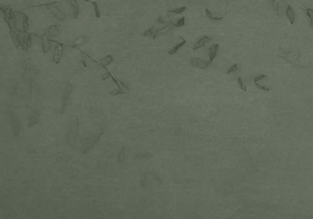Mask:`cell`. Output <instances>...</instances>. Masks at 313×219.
I'll return each mask as SVG.
<instances>
[{
    "label": "cell",
    "mask_w": 313,
    "mask_h": 219,
    "mask_svg": "<svg viewBox=\"0 0 313 219\" xmlns=\"http://www.w3.org/2000/svg\"><path fill=\"white\" fill-rule=\"evenodd\" d=\"M190 62L193 67L200 68V69H204V68H207L211 63L210 61H207L204 59L197 58H192Z\"/></svg>",
    "instance_id": "6da1fadb"
},
{
    "label": "cell",
    "mask_w": 313,
    "mask_h": 219,
    "mask_svg": "<svg viewBox=\"0 0 313 219\" xmlns=\"http://www.w3.org/2000/svg\"><path fill=\"white\" fill-rule=\"evenodd\" d=\"M212 38L207 36H203L201 38H200V39H199L197 40V42L195 44L194 47H193V50H198L200 49L201 48H202L203 47H204L206 43H207L209 41H210Z\"/></svg>",
    "instance_id": "7a4b0ae2"
},
{
    "label": "cell",
    "mask_w": 313,
    "mask_h": 219,
    "mask_svg": "<svg viewBox=\"0 0 313 219\" xmlns=\"http://www.w3.org/2000/svg\"><path fill=\"white\" fill-rule=\"evenodd\" d=\"M63 52V47L61 45H58L55 48L54 55H53V61L55 63L58 64L62 57Z\"/></svg>",
    "instance_id": "3957f363"
},
{
    "label": "cell",
    "mask_w": 313,
    "mask_h": 219,
    "mask_svg": "<svg viewBox=\"0 0 313 219\" xmlns=\"http://www.w3.org/2000/svg\"><path fill=\"white\" fill-rule=\"evenodd\" d=\"M218 48L219 44H214L212 45L209 48V59L210 62H212L213 59L216 58L218 51Z\"/></svg>",
    "instance_id": "277c9868"
},
{
    "label": "cell",
    "mask_w": 313,
    "mask_h": 219,
    "mask_svg": "<svg viewBox=\"0 0 313 219\" xmlns=\"http://www.w3.org/2000/svg\"><path fill=\"white\" fill-rule=\"evenodd\" d=\"M286 14L287 17L289 19L291 24H293L295 21V16L294 11L291 5L288 6L286 12Z\"/></svg>",
    "instance_id": "5b68a950"
},
{
    "label": "cell",
    "mask_w": 313,
    "mask_h": 219,
    "mask_svg": "<svg viewBox=\"0 0 313 219\" xmlns=\"http://www.w3.org/2000/svg\"><path fill=\"white\" fill-rule=\"evenodd\" d=\"M49 9H50L51 12L54 15V16H56L58 19H60V20L64 19V17L63 14V13L56 7L53 6H50Z\"/></svg>",
    "instance_id": "8992f818"
},
{
    "label": "cell",
    "mask_w": 313,
    "mask_h": 219,
    "mask_svg": "<svg viewBox=\"0 0 313 219\" xmlns=\"http://www.w3.org/2000/svg\"><path fill=\"white\" fill-rule=\"evenodd\" d=\"M71 6L74 11V17L77 18L79 15V7L76 0H69Z\"/></svg>",
    "instance_id": "52a82bcc"
},
{
    "label": "cell",
    "mask_w": 313,
    "mask_h": 219,
    "mask_svg": "<svg viewBox=\"0 0 313 219\" xmlns=\"http://www.w3.org/2000/svg\"><path fill=\"white\" fill-rule=\"evenodd\" d=\"M186 40H184L183 41H182V42H180V43L177 44L174 47H173V48L171 49V50L168 51V54H170V55H173V54H175V53H176V52H177V51H178V50H179L181 47H182L184 45V44H186Z\"/></svg>",
    "instance_id": "ba28073f"
},
{
    "label": "cell",
    "mask_w": 313,
    "mask_h": 219,
    "mask_svg": "<svg viewBox=\"0 0 313 219\" xmlns=\"http://www.w3.org/2000/svg\"><path fill=\"white\" fill-rule=\"evenodd\" d=\"M206 15L207 16V17L209 18H210V20H215V21H219V20H221L223 19V17H215V16H213V15L212 14L211 12L208 9H206Z\"/></svg>",
    "instance_id": "9c48e42d"
},
{
    "label": "cell",
    "mask_w": 313,
    "mask_h": 219,
    "mask_svg": "<svg viewBox=\"0 0 313 219\" xmlns=\"http://www.w3.org/2000/svg\"><path fill=\"white\" fill-rule=\"evenodd\" d=\"M186 9H187V7L186 6H182V7H180L179 8H176V9H174L168 10V12H170V13H176V14H180V13L183 12Z\"/></svg>",
    "instance_id": "30bf717a"
},
{
    "label": "cell",
    "mask_w": 313,
    "mask_h": 219,
    "mask_svg": "<svg viewBox=\"0 0 313 219\" xmlns=\"http://www.w3.org/2000/svg\"><path fill=\"white\" fill-rule=\"evenodd\" d=\"M93 6H94V12H95V16L97 17H100V16H101V12H100V10H99V7H98V4L94 1V2H91Z\"/></svg>",
    "instance_id": "8fae6325"
},
{
    "label": "cell",
    "mask_w": 313,
    "mask_h": 219,
    "mask_svg": "<svg viewBox=\"0 0 313 219\" xmlns=\"http://www.w3.org/2000/svg\"><path fill=\"white\" fill-rule=\"evenodd\" d=\"M43 48L45 53L50 49V44L47 40H44V41H43Z\"/></svg>",
    "instance_id": "7c38bea8"
},
{
    "label": "cell",
    "mask_w": 313,
    "mask_h": 219,
    "mask_svg": "<svg viewBox=\"0 0 313 219\" xmlns=\"http://www.w3.org/2000/svg\"><path fill=\"white\" fill-rule=\"evenodd\" d=\"M237 81H238V84H239V86H240L241 89V90H244L245 92H247V88H246V86H245V85L244 84V82H243L242 79H241L240 77H239V78H238V80H237Z\"/></svg>",
    "instance_id": "4fadbf2b"
},
{
    "label": "cell",
    "mask_w": 313,
    "mask_h": 219,
    "mask_svg": "<svg viewBox=\"0 0 313 219\" xmlns=\"http://www.w3.org/2000/svg\"><path fill=\"white\" fill-rule=\"evenodd\" d=\"M238 69V64H235L234 65H233V66H231L229 69H228V71H227V74H230V73H234L235 72H236Z\"/></svg>",
    "instance_id": "5bb4252c"
},
{
    "label": "cell",
    "mask_w": 313,
    "mask_h": 219,
    "mask_svg": "<svg viewBox=\"0 0 313 219\" xmlns=\"http://www.w3.org/2000/svg\"><path fill=\"white\" fill-rule=\"evenodd\" d=\"M185 19H186L185 17H183L181 18H180L177 21V23L175 24V26H176V27H180V26H183L185 24Z\"/></svg>",
    "instance_id": "9a60e30c"
},
{
    "label": "cell",
    "mask_w": 313,
    "mask_h": 219,
    "mask_svg": "<svg viewBox=\"0 0 313 219\" xmlns=\"http://www.w3.org/2000/svg\"><path fill=\"white\" fill-rule=\"evenodd\" d=\"M266 77H267V76H266L265 75H263V74L260 75L259 76H257V77L254 78V83H256V82H258V81L262 80L263 79L265 78Z\"/></svg>",
    "instance_id": "2e32d148"
},
{
    "label": "cell",
    "mask_w": 313,
    "mask_h": 219,
    "mask_svg": "<svg viewBox=\"0 0 313 219\" xmlns=\"http://www.w3.org/2000/svg\"><path fill=\"white\" fill-rule=\"evenodd\" d=\"M254 84H255V85L259 89H261V90H264V91H269V90H270V89H269V88H267V87H265L264 86H261V85L259 84L258 83V82H256V83H254Z\"/></svg>",
    "instance_id": "e0dca14e"
},
{
    "label": "cell",
    "mask_w": 313,
    "mask_h": 219,
    "mask_svg": "<svg viewBox=\"0 0 313 219\" xmlns=\"http://www.w3.org/2000/svg\"><path fill=\"white\" fill-rule=\"evenodd\" d=\"M307 16H308V17L310 19V23H311L312 28L313 29V16L311 15V13L309 11H307Z\"/></svg>",
    "instance_id": "ac0fdd59"
},
{
    "label": "cell",
    "mask_w": 313,
    "mask_h": 219,
    "mask_svg": "<svg viewBox=\"0 0 313 219\" xmlns=\"http://www.w3.org/2000/svg\"><path fill=\"white\" fill-rule=\"evenodd\" d=\"M152 33V30H147L146 31H145V33H144V35L145 36H149V34H151Z\"/></svg>",
    "instance_id": "d6986e66"
},
{
    "label": "cell",
    "mask_w": 313,
    "mask_h": 219,
    "mask_svg": "<svg viewBox=\"0 0 313 219\" xmlns=\"http://www.w3.org/2000/svg\"><path fill=\"white\" fill-rule=\"evenodd\" d=\"M305 10H306V12H307V11H309V12H311V13H313V10L311 9H306Z\"/></svg>",
    "instance_id": "ffe728a7"
},
{
    "label": "cell",
    "mask_w": 313,
    "mask_h": 219,
    "mask_svg": "<svg viewBox=\"0 0 313 219\" xmlns=\"http://www.w3.org/2000/svg\"><path fill=\"white\" fill-rule=\"evenodd\" d=\"M84 1H88V2H91V1H89V0H84Z\"/></svg>",
    "instance_id": "44dd1931"
},
{
    "label": "cell",
    "mask_w": 313,
    "mask_h": 219,
    "mask_svg": "<svg viewBox=\"0 0 313 219\" xmlns=\"http://www.w3.org/2000/svg\"><path fill=\"white\" fill-rule=\"evenodd\" d=\"M275 1V0H272V1H273V2H274Z\"/></svg>",
    "instance_id": "7402d4cb"
}]
</instances>
